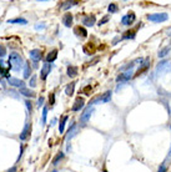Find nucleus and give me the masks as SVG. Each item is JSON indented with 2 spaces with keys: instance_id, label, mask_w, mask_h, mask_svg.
<instances>
[{
  "instance_id": "obj_14",
  "label": "nucleus",
  "mask_w": 171,
  "mask_h": 172,
  "mask_svg": "<svg viewBox=\"0 0 171 172\" xmlns=\"http://www.w3.org/2000/svg\"><path fill=\"white\" fill-rule=\"evenodd\" d=\"M56 57H58V50L56 49H54V50H51L49 54H48V56H46V63H54L55 60H56Z\"/></svg>"
},
{
  "instance_id": "obj_2",
  "label": "nucleus",
  "mask_w": 171,
  "mask_h": 172,
  "mask_svg": "<svg viewBox=\"0 0 171 172\" xmlns=\"http://www.w3.org/2000/svg\"><path fill=\"white\" fill-rule=\"evenodd\" d=\"M147 19L150 21H154V23H163L169 19V15L166 13H157V14H150L147 15Z\"/></svg>"
},
{
  "instance_id": "obj_33",
  "label": "nucleus",
  "mask_w": 171,
  "mask_h": 172,
  "mask_svg": "<svg viewBox=\"0 0 171 172\" xmlns=\"http://www.w3.org/2000/svg\"><path fill=\"white\" fill-rule=\"evenodd\" d=\"M166 171H167V167H166L165 164H161V166H160L159 170H157V172H166Z\"/></svg>"
},
{
  "instance_id": "obj_26",
  "label": "nucleus",
  "mask_w": 171,
  "mask_h": 172,
  "mask_svg": "<svg viewBox=\"0 0 171 172\" xmlns=\"http://www.w3.org/2000/svg\"><path fill=\"white\" fill-rule=\"evenodd\" d=\"M77 4H79L77 2H65V3H63V5H61V9L66 10V9L71 8V6H74V5H77Z\"/></svg>"
},
{
  "instance_id": "obj_32",
  "label": "nucleus",
  "mask_w": 171,
  "mask_h": 172,
  "mask_svg": "<svg viewBox=\"0 0 171 172\" xmlns=\"http://www.w3.org/2000/svg\"><path fill=\"white\" fill-rule=\"evenodd\" d=\"M49 102H50V105H54L55 104V94H50V97H49Z\"/></svg>"
},
{
  "instance_id": "obj_8",
  "label": "nucleus",
  "mask_w": 171,
  "mask_h": 172,
  "mask_svg": "<svg viewBox=\"0 0 171 172\" xmlns=\"http://www.w3.org/2000/svg\"><path fill=\"white\" fill-rule=\"evenodd\" d=\"M8 83H9L10 86H15V87H19V89L25 87V83L23 81V80H19V79H15V77H9Z\"/></svg>"
},
{
  "instance_id": "obj_22",
  "label": "nucleus",
  "mask_w": 171,
  "mask_h": 172,
  "mask_svg": "<svg viewBox=\"0 0 171 172\" xmlns=\"http://www.w3.org/2000/svg\"><path fill=\"white\" fill-rule=\"evenodd\" d=\"M170 51H171V44L167 45V46H165L164 49L160 50V51H159V57H165Z\"/></svg>"
},
{
  "instance_id": "obj_18",
  "label": "nucleus",
  "mask_w": 171,
  "mask_h": 172,
  "mask_svg": "<svg viewBox=\"0 0 171 172\" xmlns=\"http://www.w3.org/2000/svg\"><path fill=\"white\" fill-rule=\"evenodd\" d=\"M74 90H75V83H70L66 87H65V94L67 96H73L74 95Z\"/></svg>"
},
{
  "instance_id": "obj_19",
  "label": "nucleus",
  "mask_w": 171,
  "mask_h": 172,
  "mask_svg": "<svg viewBox=\"0 0 171 172\" xmlns=\"http://www.w3.org/2000/svg\"><path fill=\"white\" fill-rule=\"evenodd\" d=\"M8 23L9 24H21V25H25V24H28V20L23 19V18H16V19L8 20Z\"/></svg>"
},
{
  "instance_id": "obj_16",
  "label": "nucleus",
  "mask_w": 171,
  "mask_h": 172,
  "mask_svg": "<svg viewBox=\"0 0 171 172\" xmlns=\"http://www.w3.org/2000/svg\"><path fill=\"white\" fill-rule=\"evenodd\" d=\"M74 31L77 36H81V37H86L87 36V31H86V29H84L83 26H76L74 29Z\"/></svg>"
},
{
  "instance_id": "obj_13",
  "label": "nucleus",
  "mask_w": 171,
  "mask_h": 172,
  "mask_svg": "<svg viewBox=\"0 0 171 172\" xmlns=\"http://www.w3.org/2000/svg\"><path fill=\"white\" fill-rule=\"evenodd\" d=\"M95 21H96L95 15H87V16H85V18L83 19V24H84L85 26H93V25L95 24Z\"/></svg>"
},
{
  "instance_id": "obj_7",
  "label": "nucleus",
  "mask_w": 171,
  "mask_h": 172,
  "mask_svg": "<svg viewBox=\"0 0 171 172\" xmlns=\"http://www.w3.org/2000/svg\"><path fill=\"white\" fill-rule=\"evenodd\" d=\"M50 71H51V64H49V63H45L41 67V71H40V77H41V80H46L48 75L50 74Z\"/></svg>"
},
{
  "instance_id": "obj_28",
  "label": "nucleus",
  "mask_w": 171,
  "mask_h": 172,
  "mask_svg": "<svg viewBox=\"0 0 171 172\" xmlns=\"http://www.w3.org/2000/svg\"><path fill=\"white\" fill-rule=\"evenodd\" d=\"M5 55H6V47L3 44H0V56L4 57Z\"/></svg>"
},
{
  "instance_id": "obj_37",
  "label": "nucleus",
  "mask_w": 171,
  "mask_h": 172,
  "mask_svg": "<svg viewBox=\"0 0 171 172\" xmlns=\"http://www.w3.org/2000/svg\"><path fill=\"white\" fill-rule=\"evenodd\" d=\"M169 156H171V148H170V151H169Z\"/></svg>"
},
{
  "instance_id": "obj_5",
  "label": "nucleus",
  "mask_w": 171,
  "mask_h": 172,
  "mask_svg": "<svg viewBox=\"0 0 171 172\" xmlns=\"http://www.w3.org/2000/svg\"><path fill=\"white\" fill-rule=\"evenodd\" d=\"M30 132H31V122H26L25 127L23 128V131H21V132H20V135H19V138L21 140V141L28 140L29 136H30Z\"/></svg>"
},
{
  "instance_id": "obj_30",
  "label": "nucleus",
  "mask_w": 171,
  "mask_h": 172,
  "mask_svg": "<svg viewBox=\"0 0 171 172\" xmlns=\"http://www.w3.org/2000/svg\"><path fill=\"white\" fill-rule=\"evenodd\" d=\"M46 117H48V107H44L43 109V124H45L46 122Z\"/></svg>"
},
{
  "instance_id": "obj_35",
  "label": "nucleus",
  "mask_w": 171,
  "mask_h": 172,
  "mask_svg": "<svg viewBox=\"0 0 171 172\" xmlns=\"http://www.w3.org/2000/svg\"><path fill=\"white\" fill-rule=\"evenodd\" d=\"M43 104H44V97L41 96V97H39V106H43Z\"/></svg>"
},
{
  "instance_id": "obj_31",
  "label": "nucleus",
  "mask_w": 171,
  "mask_h": 172,
  "mask_svg": "<svg viewBox=\"0 0 171 172\" xmlns=\"http://www.w3.org/2000/svg\"><path fill=\"white\" fill-rule=\"evenodd\" d=\"M109 19H110V16H109V15L104 16V18H103V19H101V20H100V21H99V24H97V25H99V26H100V25H104L105 23H107V20H109Z\"/></svg>"
},
{
  "instance_id": "obj_10",
  "label": "nucleus",
  "mask_w": 171,
  "mask_h": 172,
  "mask_svg": "<svg viewBox=\"0 0 171 172\" xmlns=\"http://www.w3.org/2000/svg\"><path fill=\"white\" fill-rule=\"evenodd\" d=\"M131 77H133V71L130 70V71H126V73H124V74L117 75L116 81H117V83H125V81H127V80H130Z\"/></svg>"
},
{
  "instance_id": "obj_6",
  "label": "nucleus",
  "mask_w": 171,
  "mask_h": 172,
  "mask_svg": "<svg viewBox=\"0 0 171 172\" xmlns=\"http://www.w3.org/2000/svg\"><path fill=\"white\" fill-rule=\"evenodd\" d=\"M135 20H136L135 14H134V13H129V14H126V15L123 16V19H121V24L129 26V25H131V24L135 21Z\"/></svg>"
},
{
  "instance_id": "obj_12",
  "label": "nucleus",
  "mask_w": 171,
  "mask_h": 172,
  "mask_svg": "<svg viewBox=\"0 0 171 172\" xmlns=\"http://www.w3.org/2000/svg\"><path fill=\"white\" fill-rule=\"evenodd\" d=\"M149 66H150V59L147 57L145 61H143V64H141V66L139 67V70H137V73L135 74V76H139V75H141L144 71H146V70L149 69Z\"/></svg>"
},
{
  "instance_id": "obj_4",
  "label": "nucleus",
  "mask_w": 171,
  "mask_h": 172,
  "mask_svg": "<svg viewBox=\"0 0 171 172\" xmlns=\"http://www.w3.org/2000/svg\"><path fill=\"white\" fill-rule=\"evenodd\" d=\"M93 111H94V109H93L91 106H87V107L83 111V114L80 115V122H81V125H83V126H85V125H86V122L90 120V116H91Z\"/></svg>"
},
{
  "instance_id": "obj_27",
  "label": "nucleus",
  "mask_w": 171,
  "mask_h": 172,
  "mask_svg": "<svg viewBox=\"0 0 171 172\" xmlns=\"http://www.w3.org/2000/svg\"><path fill=\"white\" fill-rule=\"evenodd\" d=\"M107 10H109V13L110 14H114V13H116L117 10H119V8H117V5L116 4H114V3H111L109 6H107Z\"/></svg>"
},
{
  "instance_id": "obj_15",
  "label": "nucleus",
  "mask_w": 171,
  "mask_h": 172,
  "mask_svg": "<svg viewBox=\"0 0 171 172\" xmlns=\"http://www.w3.org/2000/svg\"><path fill=\"white\" fill-rule=\"evenodd\" d=\"M63 24L66 26V28H69V26H71V24H73V15L71 14H65L64 16H63Z\"/></svg>"
},
{
  "instance_id": "obj_17",
  "label": "nucleus",
  "mask_w": 171,
  "mask_h": 172,
  "mask_svg": "<svg viewBox=\"0 0 171 172\" xmlns=\"http://www.w3.org/2000/svg\"><path fill=\"white\" fill-rule=\"evenodd\" d=\"M19 91H20V94L24 95V96H26V97H34V96H35V92H34V91L29 90V89H26V87L19 89Z\"/></svg>"
},
{
  "instance_id": "obj_20",
  "label": "nucleus",
  "mask_w": 171,
  "mask_h": 172,
  "mask_svg": "<svg viewBox=\"0 0 171 172\" xmlns=\"http://www.w3.org/2000/svg\"><path fill=\"white\" fill-rule=\"evenodd\" d=\"M76 75H77V67H76V66H73V65L67 66V76L75 77Z\"/></svg>"
},
{
  "instance_id": "obj_25",
  "label": "nucleus",
  "mask_w": 171,
  "mask_h": 172,
  "mask_svg": "<svg viewBox=\"0 0 171 172\" xmlns=\"http://www.w3.org/2000/svg\"><path fill=\"white\" fill-rule=\"evenodd\" d=\"M135 30H131V31H130V30H129V31H126L124 35H123V39H135Z\"/></svg>"
},
{
  "instance_id": "obj_29",
  "label": "nucleus",
  "mask_w": 171,
  "mask_h": 172,
  "mask_svg": "<svg viewBox=\"0 0 171 172\" xmlns=\"http://www.w3.org/2000/svg\"><path fill=\"white\" fill-rule=\"evenodd\" d=\"M29 85L31 87H35L36 86V76H31V79L29 80Z\"/></svg>"
},
{
  "instance_id": "obj_36",
  "label": "nucleus",
  "mask_w": 171,
  "mask_h": 172,
  "mask_svg": "<svg viewBox=\"0 0 171 172\" xmlns=\"http://www.w3.org/2000/svg\"><path fill=\"white\" fill-rule=\"evenodd\" d=\"M18 170H16V167H12V168H10V170H8L6 172H16Z\"/></svg>"
},
{
  "instance_id": "obj_21",
  "label": "nucleus",
  "mask_w": 171,
  "mask_h": 172,
  "mask_svg": "<svg viewBox=\"0 0 171 172\" xmlns=\"http://www.w3.org/2000/svg\"><path fill=\"white\" fill-rule=\"evenodd\" d=\"M67 118H69V116H67V115H65V116H63L61 121H60V124H59V132H60V134H63V132H64V128H65V124H66Z\"/></svg>"
},
{
  "instance_id": "obj_9",
  "label": "nucleus",
  "mask_w": 171,
  "mask_h": 172,
  "mask_svg": "<svg viewBox=\"0 0 171 172\" xmlns=\"http://www.w3.org/2000/svg\"><path fill=\"white\" fill-rule=\"evenodd\" d=\"M29 55H30V59L35 63V66H36V63L41 59V51H40L39 49H33V50H30Z\"/></svg>"
},
{
  "instance_id": "obj_3",
  "label": "nucleus",
  "mask_w": 171,
  "mask_h": 172,
  "mask_svg": "<svg viewBox=\"0 0 171 172\" xmlns=\"http://www.w3.org/2000/svg\"><path fill=\"white\" fill-rule=\"evenodd\" d=\"M111 95H113V92L111 91H106L105 94H103L101 96H97V97H95L91 102H90V105H94V104H97V102H109L110 100H111ZM89 105V106H90Z\"/></svg>"
},
{
  "instance_id": "obj_24",
  "label": "nucleus",
  "mask_w": 171,
  "mask_h": 172,
  "mask_svg": "<svg viewBox=\"0 0 171 172\" xmlns=\"http://www.w3.org/2000/svg\"><path fill=\"white\" fill-rule=\"evenodd\" d=\"M64 158V154L63 152H59L55 157H54V160H53V162H51V165H54V166H56L58 164H59V161H61Z\"/></svg>"
},
{
  "instance_id": "obj_1",
  "label": "nucleus",
  "mask_w": 171,
  "mask_h": 172,
  "mask_svg": "<svg viewBox=\"0 0 171 172\" xmlns=\"http://www.w3.org/2000/svg\"><path fill=\"white\" fill-rule=\"evenodd\" d=\"M24 65H25V63H24L23 57L20 56V54H18V53L10 54V56H9V66H10V69L14 70V71H19Z\"/></svg>"
},
{
  "instance_id": "obj_23",
  "label": "nucleus",
  "mask_w": 171,
  "mask_h": 172,
  "mask_svg": "<svg viewBox=\"0 0 171 172\" xmlns=\"http://www.w3.org/2000/svg\"><path fill=\"white\" fill-rule=\"evenodd\" d=\"M24 77L25 79H30V75H31V67H30V64L29 63H25L24 65Z\"/></svg>"
},
{
  "instance_id": "obj_34",
  "label": "nucleus",
  "mask_w": 171,
  "mask_h": 172,
  "mask_svg": "<svg viewBox=\"0 0 171 172\" xmlns=\"http://www.w3.org/2000/svg\"><path fill=\"white\" fill-rule=\"evenodd\" d=\"M25 104H26V107H28V110L30 111V112H31V110H33V106H31V102H30V101L28 100V101H25Z\"/></svg>"
},
{
  "instance_id": "obj_11",
  "label": "nucleus",
  "mask_w": 171,
  "mask_h": 172,
  "mask_svg": "<svg viewBox=\"0 0 171 172\" xmlns=\"http://www.w3.org/2000/svg\"><path fill=\"white\" fill-rule=\"evenodd\" d=\"M84 104H85V100H84L83 97H77V99L75 100V102H74L71 110H73V111H80V110L84 107Z\"/></svg>"
}]
</instances>
